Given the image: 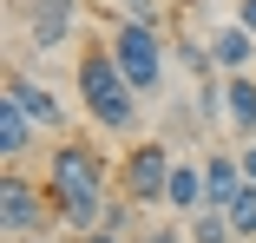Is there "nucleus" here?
<instances>
[{"label": "nucleus", "instance_id": "nucleus-20", "mask_svg": "<svg viewBox=\"0 0 256 243\" xmlns=\"http://www.w3.org/2000/svg\"><path fill=\"white\" fill-rule=\"evenodd\" d=\"M79 243H138V236H112V230H92V236H79Z\"/></svg>", "mask_w": 256, "mask_h": 243}, {"label": "nucleus", "instance_id": "nucleus-2", "mask_svg": "<svg viewBox=\"0 0 256 243\" xmlns=\"http://www.w3.org/2000/svg\"><path fill=\"white\" fill-rule=\"evenodd\" d=\"M79 106H86V118L98 132H112V138L138 132V92L125 86L112 46H86V53H79Z\"/></svg>", "mask_w": 256, "mask_h": 243}, {"label": "nucleus", "instance_id": "nucleus-14", "mask_svg": "<svg viewBox=\"0 0 256 243\" xmlns=\"http://www.w3.org/2000/svg\"><path fill=\"white\" fill-rule=\"evenodd\" d=\"M224 217H230L236 243H256V184H243V190H236V204H230Z\"/></svg>", "mask_w": 256, "mask_h": 243}, {"label": "nucleus", "instance_id": "nucleus-12", "mask_svg": "<svg viewBox=\"0 0 256 243\" xmlns=\"http://www.w3.org/2000/svg\"><path fill=\"white\" fill-rule=\"evenodd\" d=\"M164 204H171L178 217H197V210H204V164H190V158L171 164V190H164Z\"/></svg>", "mask_w": 256, "mask_h": 243}, {"label": "nucleus", "instance_id": "nucleus-8", "mask_svg": "<svg viewBox=\"0 0 256 243\" xmlns=\"http://www.w3.org/2000/svg\"><path fill=\"white\" fill-rule=\"evenodd\" d=\"M243 184L250 178H243L236 152H204V210H230Z\"/></svg>", "mask_w": 256, "mask_h": 243}, {"label": "nucleus", "instance_id": "nucleus-15", "mask_svg": "<svg viewBox=\"0 0 256 243\" xmlns=\"http://www.w3.org/2000/svg\"><path fill=\"white\" fill-rule=\"evenodd\" d=\"M190 243H236V230H230L224 210H197L190 217Z\"/></svg>", "mask_w": 256, "mask_h": 243}, {"label": "nucleus", "instance_id": "nucleus-16", "mask_svg": "<svg viewBox=\"0 0 256 243\" xmlns=\"http://www.w3.org/2000/svg\"><path fill=\"white\" fill-rule=\"evenodd\" d=\"M197 118H204V125L224 118V79H197Z\"/></svg>", "mask_w": 256, "mask_h": 243}, {"label": "nucleus", "instance_id": "nucleus-19", "mask_svg": "<svg viewBox=\"0 0 256 243\" xmlns=\"http://www.w3.org/2000/svg\"><path fill=\"white\" fill-rule=\"evenodd\" d=\"M236 26H250V33H256V0H236Z\"/></svg>", "mask_w": 256, "mask_h": 243}, {"label": "nucleus", "instance_id": "nucleus-10", "mask_svg": "<svg viewBox=\"0 0 256 243\" xmlns=\"http://www.w3.org/2000/svg\"><path fill=\"white\" fill-rule=\"evenodd\" d=\"M224 118L236 138H256V79L250 72H230L224 79Z\"/></svg>", "mask_w": 256, "mask_h": 243}, {"label": "nucleus", "instance_id": "nucleus-6", "mask_svg": "<svg viewBox=\"0 0 256 243\" xmlns=\"http://www.w3.org/2000/svg\"><path fill=\"white\" fill-rule=\"evenodd\" d=\"M72 26H79V0H26V46L33 53L66 46Z\"/></svg>", "mask_w": 256, "mask_h": 243}, {"label": "nucleus", "instance_id": "nucleus-18", "mask_svg": "<svg viewBox=\"0 0 256 243\" xmlns=\"http://www.w3.org/2000/svg\"><path fill=\"white\" fill-rule=\"evenodd\" d=\"M236 164H243V178L256 184V138H243V152H236Z\"/></svg>", "mask_w": 256, "mask_h": 243}, {"label": "nucleus", "instance_id": "nucleus-5", "mask_svg": "<svg viewBox=\"0 0 256 243\" xmlns=\"http://www.w3.org/2000/svg\"><path fill=\"white\" fill-rule=\"evenodd\" d=\"M46 224H60L53 198H46V184L7 171V178H0V230H7V243H20V236H46Z\"/></svg>", "mask_w": 256, "mask_h": 243}, {"label": "nucleus", "instance_id": "nucleus-11", "mask_svg": "<svg viewBox=\"0 0 256 243\" xmlns=\"http://www.w3.org/2000/svg\"><path fill=\"white\" fill-rule=\"evenodd\" d=\"M33 138H40V125L26 118V106L0 92V158H7V164H14V158H26V144H33Z\"/></svg>", "mask_w": 256, "mask_h": 243}, {"label": "nucleus", "instance_id": "nucleus-1", "mask_svg": "<svg viewBox=\"0 0 256 243\" xmlns=\"http://www.w3.org/2000/svg\"><path fill=\"white\" fill-rule=\"evenodd\" d=\"M112 190H118V178L106 171L98 144H86V138H60L53 144V158H46V198H53V210H60V224L72 236H92L98 230Z\"/></svg>", "mask_w": 256, "mask_h": 243}, {"label": "nucleus", "instance_id": "nucleus-13", "mask_svg": "<svg viewBox=\"0 0 256 243\" xmlns=\"http://www.w3.org/2000/svg\"><path fill=\"white\" fill-rule=\"evenodd\" d=\"M106 14H112V26H151V33H164L171 26V0H106Z\"/></svg>", "mask_w": 256, "mask_h": 243}, {"label": "nucleus", "instance_id": "nucleus-9", "mask_svg": "<svg viewBox=\"0 0 256 243\" xmlns=\"http://www.w3.org/2000/svg\"><path fill=\"white\" fill-rule=\"evenodd\" d=\"M204 40H210V60H217V72L230 79V72H250L256 66V33L250 26H217V33H204Z\"/></svg>", "mask_w": 256, "mask_h": 243}, {"label": "nucleus", "instance_id": "nucleus-22", "mask_svg": "<svg viewBox=\"0 0 256 243\" xmlns=\"http://www.w3.org/2000/svg\"><path fill=\"white\" fill-rule=\"evenodd\" d=\"M171 7H190V0H171Z\"/></svg>", "mask_w": 256, "mask_h": 243}, {"label": "nucleus", "instance_id": "nucleus-3", "mask_svg": "<svg viewBox=\"0 0 256 243\" xmlns=\"http://www.w3.org/2000/svg\"><path fill=\"white\" fill-rule=\"evenodd\" d=\"M112 60L125 72V86L138 99H158L164 79H171V33H151V26H112Z\"/></svg>", "mask_w": 256, "mask_h": 243}, {"label": "nucleus", "instance_id": "nucleus-7", "mask_svg": "<svg viewBox=\"0 0 256 243\" xmlns=\"http://www.w3.org/2000/svg\"><path fill=\"white\" fill-rule=\"evenodd\" d=\"M0 92H7V99H20V106H26V118H33L40 132H66V106H60V99H53V92H46L40 79L7 72V86H0Z\"/></svg>", "mask_w": 256, "mask_h": 243}, {"label": "nucleus", "instance_id": "nucleus-4", "mask_svg": "<svg viewBox=\"0 0 256 243\" xmlns=\"http://www.w3.org/2000/svg\"><path fill=\"white\" fill-rule=\"evenodd\" d=\"M171 144L164 138H138L132 152H125V164H118V198H132L138 210H151V204H164V190H171Z\"/></svg>", "mask_w": 256, "mask_h": 243}, {"label": "nucleus", "instance_id": "nucleus-21", "mask_svg": "<svg viewBox=\"0 0 256 243\" xmlns=\"http://www.w3.org/2000/svg\"><path fill=\"white\" fill-rule=\"evenodd\" d=\"M20 243H46V236H20Z\"/></svg>", "mask_w": 256, "mask_h": 243}, {"label": "nucleus", "instance_id": "nucleus-17", "mask_svg": "<svg viewBox=\"0 0 256 243\" xmlns=\"http://www.w3.org/2000/svg\"><path fill=\"white\" fill-rule=\"evenodd\" d=\"M138 243H190V230H171V224H151Z\"/></svg>", "mask_w": 256, "mask_h": 243}]
</instances>
